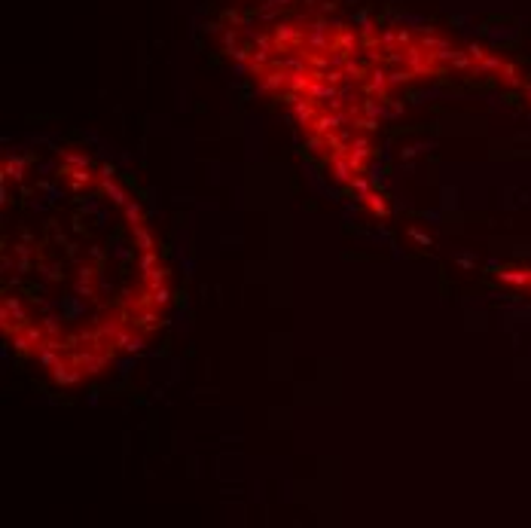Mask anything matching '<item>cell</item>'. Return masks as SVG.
Returning <instances> with one entry per match:
<instances>
[{"label": "cell", "instance_id": "obj_1", "mask_svg": "<svg viewBox=\"0 0 531 528\" xmlns=\"http://www.w3.org/2000/svg\"><path fill=\"white\" fill-rule=\"evenodd\" d=\"M52 370H55V382H58V385H73V382H79V373H73L76 367H67V364L58 360Z\"/></svg>", "mask_w": 531, "mask_h": 528}, {"label": "cell", "instance_id": "obj_2", "mask_svg": "<svg viewBox=\"0 0 531 528\" xmlns=\"http://www.w3.org/2000/svg\"><path fill=\"white\" fill-rule=\"evenodd\" d=\"M116 345H119V348H125V351H141V348H144V336L119 333V336H116Z\"/></svg>", "mask_w": 531, "mask_h": 528}, {"label": "cell", "instance_id": "obj_3", "mask_svg": "<svg viewBox=\"0 0 531 528\" xmlns=\"http://www.w3.org/2000/svg\"><path fill=\"white\" fill-rule=\"evenodd\" d=\"M364 202L370 205V211H373L376 217H388V202H385V196H376V192H370V196H367Z\"/></svg>", "mask_w": 531, "mask_h": 528}, {"label": "cell", "instance_id": "obj_4", "mask_svg": "<svg viewBox=\"0 0 531 528\" xmlns=\"http://www.w3.org/2000/svg\"><path fill=\"white\" fill-rule=\"evenodd\" d=\"M104 192H107V196H110V199H113L116 205H122V208L128 205V199H125V192H122V189H119V186L113 183V177H104Z\"/></svg>", "mask_w": 531, "mask_h": 528}, {"label": "cell", "instance_id": "obj_5", "mask_svg": "<svg viewBox=\"0 0 531 528\" xmlns=\"http://www.w3.org/2000/svg\"><path fill=\"white\" fill-rule=\"evenodd\" d=\"M134 241H137V247H141V251H150V247H153V235H150V232H147L141 223L134 226Z\"/></svg>", "mask_w": 531, "mask_h": 528}, {"label": "cell", "instance_id": "obj_6", "mask_svg": "<svg viewBox=\"0 0 531 528\" xmlns=\"http://www.w3.org/2000/svg\"><path fill=\"white\" fill-rule=\"evenodd\" d=\"M351 192H357V199L364 202V199L370 196V183H367V177H357V174H354V180H351Z\"/></svg>", "mask_w": 531, "mask_h": 528}, {"label": "cell", "instance_id": "obj_7", "mask_svg": "<svg viewBox=\"0 0 531 528\" xmlns=\"http://www.w3.org/2000/svg\"><path fill=\"white\" fill-rule=\"evenodd\" d=\"M21 168H24V159H21V156H15L12 162H6V177L18 180V177H21Z\"/></svg>", "mask_w": 531, "mask_h": 528}, {"label": "cell", "instance_id": "obj_8", "mask_svg": "<svg viewBox=\"0 0 531 528\" xmlns=\"http://www.w3.org/2000/svg\"><path fill=\"white\" fill-rule=\"evenodd\" d=\"M61 159L67 165H76V168H89V156H73V153H61Z\"/></svg>", "mask_w": 531, "mask_h": 528}, {"label": "cell", "instance_id": "obj_9", "mask_svg": "<svg viewBox=\"0 0 531 528\" xmlns=\"http://www.w3.org/2000/svg\"><path fill=\"white\" fill-rule=\"evenodd\" d=\"M141 269H144V275H150L153 269H159V266H156V257H153L150 251H144V257H141Z\"/></svg>", "mask_w": 531, "mask_h": 528}, {"label": "cell", "instance_id": "obj_10", "mask_svg": "<svg viewBox=\"0 0 531 528\" xmlns=\"http://www.w3.org/2000/svg\"><path fill=\"white\" fill-rule=\"evenodd\" d=\"M125 217H128V223H131V226H137V223H141V208L128 202V205H125Z\"/></svg>", "mask_w": 531, "mask_h": 528}, {"label": "cell", "instance_id": "obj_11", "mask_svg": "<svg viewBox=\"0 0 531 528\" xmlns=\"http://www.w3.org/2000/svg\"><path fill=\"white\" fill-rule=\"evenodd\" d=\"M168 296H171V293H168L165 287H156V290H153V302H156V305H165Z\"/></svg>", "mask_w": 531, "mask_h": 528}, {"label": "cell", "instance_id": "obj_12", "mask_svg": "<svg viewBox=\"0 0 531 528\" xmlns=\"http://www.w3.org/2000/svg\"><path fill=\"white\" fill-rule=\"evenodd\" d=\"M409 235H412V238H415L418 244H425V247H431V238H428V235H425L422 229H409Z\"/></svg>", "mask_w": 531, "mask_h": 528}, {"label": "cell", "instance_id": "obj_13", "mask_svg": "<svg viewBox=\"0 0 531 528\" xmlns=\"http://www.w3.org/2000/svg\"><path fill=\"white\" fill-rule=\"evenodd\" d=\"M46 330H49V333H55V330H58V324H55V318H46Z\"/></svg>", "mask_w": 531, "mask_h": 528}]
</instances>
